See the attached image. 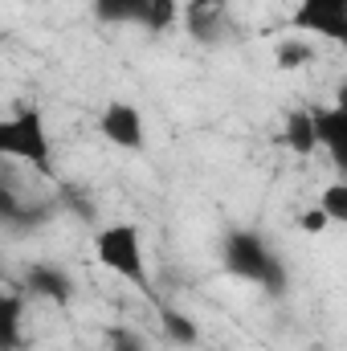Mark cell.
Listing matches in <instances>:
<instances>
[{"label": "cell", "mask_w": 347, "mask_h": 351, "mask_svg": "<svg viewBox=\"0 0 347 351\" xmlns=\"http://www.w3.org/2000/svg\"><path fill=\"white\" fill-rule=\"evenodd\" d=\"M221 258H225V269L241 282H254L265 294H286V265L278 262V254L261 241L258 233L250 229H233L221 245Z\"/></svg>", "instance_id": "6da1fadb"}, {"label": "cell", "mask_w": 347, "mask_h": 351, "mask_svg": "<svg viewBox=\"0 0 347 351\" xmlns=\"http://www.w3.org/2000/svg\"><path fill=\"white\" fill-rule=\"evenodd\" d=\"M0 156L21 160L41 176H53V139L37 106H21L0 123Z\"/></svg>", "instance_id": "7a4b0ae2"}, {"label": "cell", "mask_w": 347, "mask_h": 351, "mask_svg": "<svg viewBox=\"0 0 347 351\" xmlns=\"http://www.w3.org/2000/svg\"><path fill=\"white\" fill-rule=\"evenodd\" d=\"M94 258H98V265H106L110 274H119V278H127L131 286H139L143 294L152 290L143 237H139L135 225H102L98 237H94Z\"/></svg>", "instance_id": "3957f363"}, {"label": "cell", "mask_w": 347, "mask_h": 351, "mask_svg": "<svg viewBox=\"0 0 347 351\" xmlns=\"http://www.w3.org/2000/svg\"><path fill=\"white\" fill-rule=\"evenodd\" d=\"M290 29L347 49V0H298L290 12Z\"/></svg>", "instance_id": "277c9868"}, {"label": "cell", "mask_w": 347, "mask_h": 351, "mask_svg": "<svg viewBox=\"0 0 347 351\" xmlns=\"http://www.w3.org/2000/svg\"><path fill=\"white\" fill-rule=\"evenodd\" d=\"M98 135L119 147V152H143L147 147V123H143V110L135 102H106L102 114H98Z\"/></svg>", "instance_id": "5b68a950"}, {"label": "cell", "mask_w": 347, "mask_h": 351, "mask_svg": "<svg viewBox=\"0 0 347 351\" xmlns=\"http://www.w3.org/2000/svg\"><path fill=\"white\" fill-rule=\"evenodd\" d=\"M25 290H29L33 298H41V302H53V306H70L74 294H78L74 278L53 262H33L29 265V269H25Z\"/></svg>", "instance_id": "8992f818"}, {"label": "cell", "mask_w": 347, "mask_h": 351, "mask_svg": "<svg viewBox=\"0 0 347 351\" xmlns=\"http://www.w3.org/2000/svg\"><path fill=\"white\" fill-rule=\"evenodd\" d=\"M315 127H319V147L327 152V160L347 180V114L339 106H319L315 110Z\"/></svg>", "instance_id": "52a82bcc"}, {"label": "cell", "mask_w": 347, "mask_h": 351, "mask_svg": "<svg viewBox=\"0 0 347 351\" xmlns=\"http://www.w3.org/2000/svg\"><path fill=\"white\" fill-rule=\"evenodd\" d=\"M184 25L196 37V45H217L225 33V0H188Z\"/></svg>", "instance_id": "ba28073f"}, {"label": "cell", "mask_w": 347, "mask_h": 351, "mask_svg": "<svg viewBox=\"0 0 347 351\" xmlns=\"http://www.w3.org/2000/svg\"><path fill=\"white\" fill-rule=\"evenodd\" d=\"M278 143L294 156H311L319 152V127H315V110H286V123H282V135Z\"/></svg>", "instance_id": "9c48e42d"}, {"label": "cell", "mask_w": 347, "mask_h": 351, "mask_svg": "<svg viewBox=\"0 0 347 351\" xmlns=\"http://www.w3.org/2000/svg\"><path fill=\"white\" fill-rule=\"evenodd\" d=\"M90 8L102 25H143L152 0H90Z\"/></svg>", "instance_id": "30bf717a"}, {"label": "cell", "mask_w": 347, "mask_h": 351, "mask_svg": "<svg viewBox=\"0 0 347 351\" xmlns=\"http://www.w3.org/2000/svg\"><path fill=\"white\" fill-rule=\"evenodd\" d=\"M311 62H315V45H307V41H294V37H282V41H274V66H278L282 74L307 70Z\"/></svg>", "instance_id": "8fae6325"}, {"label": "cell", "mask_w": 347, "mask_h": 351, "mask_svg": "<svg viewBox=\"0 0 347 351\" xmlns=\"http://www.w3.org/2000/svg\"><path fill=\"white\" fill-rule=\"evenodd\" d=\"M160 327H164V335L180 343V348H192L196 339H200V327H196V319H188L184 311H176V306H160Z\"/></svg>", "instance_id": "7c38bea8"}, {"label": "cell", "mask_w": 347, "mask_h": 351, "mask_svg": "<svg viewBox=\"0 0 347 351\" xmlns=\"http://www.w3.org/2000/svg\"><path fill=\"white\" fill-rule=\"evenodd\" d=\"M21 315H25L21 298L4 294V302H0V343H4V351L21 348Z\"/></svg>", "instance_id": "4fadbf2b"}, {"label": "cell", "mask_w": 347, "mask_h": 351, "mask_svg": "<svg viewBox=\"0 0 347 351\" xmlns=\"http://www.w3.org/2000/svg\"><path fill=\"white\" fill-rule=\"evenodd\" d=\"M319 208L331 217V225H347V180H335V184L323 188Z\"/></svg>", "instance_id": "5bb4252c"}, {"label": "cell", "mask_w": 347, "mask_h": 351, "mask_svg": "<svg viewBox=\"0 0 347 351\" xmlns=\"http://www.w3.org/2000/svg\"><path fill=\"white\" fill-rule=\"evenodd\" d=\"M176 16H180L176 0H152V12H147L143 29H152V33H164L168 25H176Z\"/></svg>", "instance_id": "9a60e30c"}, {"label": "cell", "mask_w": 347, "mask_h": 351, "mask_svg": "<svg viewBox=\"0 0 347 351\" xmlns=\"http://www.w3.org/2000/svg\"><path fill=\"white\" fill-rule=\"evenodd\" d=\"M106 351H147V348H143V339H139L135 331L110 327V331H106Z\"/></svg>", "instance_id": "2e32d148"}, {"label": "cell", "mask_w": 347, "mask_h": 351, "mask_svg": "<svg viewBox=\"0 0 347 351\" xmlns=\"http://www.w3.org/2000/svg\"><path fill=\"white\" fill-rule=\"evenodd\" d=\"M327 225H331V217H327L319 204H315V208H307V213H298V229H302L307 237H319Z\"/></svg>", "instance_id": "e0dca14e"}, {"label": "cell", "mask_w": 347, "mask_h": 351, "mask_svg": "<svg viewBox=\"0 0 347 351\" xmlns=\"http://www.w3.org/2000/svg\"><path fill=\"white\" fill-rule=\"evenodd\" d=\"M335 106H339V110H344V114H347V86L339 90V98H335Z\"/></svg>", "instance_id": "ac0fdd59"}]
</instances>
